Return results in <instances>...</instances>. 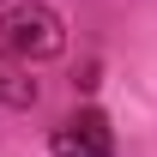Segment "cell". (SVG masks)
<instances>
[{
    "mask_svg": "<svg viewBox=\"0 0 157 157\" xmlns=\"http://www.w3.org/2000/svg\"><path fill=\"white\" fill-rule=\"evenodd\" d=\"M48 151L55 157H115V133H109V121L97 109H78L67 127L48 133Z\"/></svg>",
    "mask_w": 157,
    "mask_h": 157,
    "instance_id": "obj_2",
    "label": "cell"
},
{
    "mask_svg": "<svg viewBox=\"0 0 157 157\" xmlns=\"http://www.w3.org/2000/svg\"><path fill=\"white\" fill-rule=\"evenodd\" d=\"M0 42L12 55H24V60H55V55H67V24H60L55 6L18 0V6L0 12Z\"/></svg>",
    "mask_w": 157,
    "mask_h": 157,
    "instance_id": "obj_1",
    "label": "cell"
},
{
    "mask_svg": "<svg viewBox=\"0 0 157 157\" xmlns=\"http://www.w3.org/2000/svg\"><path fill=\"white\" fill-rule=\"evenodd\" d=\"M36 78H30V60L24 55H12V48H6V55H0V103H6V109H36Z\"/></svg>",
    "mask_w": 157,
    "mask_h": 157,
    "instance_id": "obj_3",
    "label": "cell"
}]
</instances>
